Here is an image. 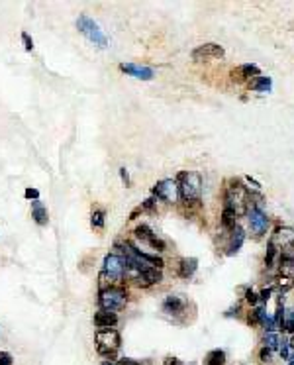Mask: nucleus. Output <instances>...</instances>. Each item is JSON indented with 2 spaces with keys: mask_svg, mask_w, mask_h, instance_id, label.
<instances>
[{
  "mask_svg": "<svg viewBox=\"0 0 294 365\" xmlns=\"http://www.w3.org/2000/svg\"><path fill=\"white\" fill-rule=\"evenodd\" d=\"M245 242V230L240 224L236 228H231L228 232V245H226V255H236L241 249V245Z\"/></svg>",
  "mask_w": 294,
  "mask_h": 365,
  "instance_id": "ddd939ff",
  "label": "nucleus"
},
{
  "mask_svg": "<svg viewBox=\"0 0 294 365\" xmlns=\"http://www.w3.org/2000/svg\"><path fill=\"white\" fill-rule=\"evenodd\" d=\"M116 365H142V363L133 361V359H120V361H116Z\"/></svg>",
  "mask_w": 294,
  "mask_h": 365,
  "instance_id": "4c0bfd02",
  "label": "nucleus"
},
{
  "mask_svg": "<svg viewBox=\"0 0 294 365\" xmlns=\"http://www.w3.org/2000/svg\"><path fill=\"white\" fill-rule=\"evenodd\" d=\"M0 365H12V355L8 352H0Z\"/></svg>",
  "mask_w": 294,
  "mask_h": 365,
  "instance_id": "473e14b6",
  "label": "nucleus"
},
{
  "mask_svg": "<svg viewBox=\"0 0 294 365\" xmlns=\"http://www.w3.org/2000/svg\"><path fill=\"white\" fill-rule=\"evenodd\" d=\"M151 195L157 200H163L167 204H174L179 200V188H177V181L174 179H163L157 181L151 188Z\"/></svg>",
  "mask_w": 294,
  "mask_h": 365,
  "instance_id": "0eeeda50",
  "label": "nucleus"
},
{
  "mask_svg": "<svg viewBox=\"0 0 294 365\" xmlns=\"http://www.w3.org/2000/svg\"><path fill=\"white\" fill-rule=\"evenodd\" d=\"M290 365H294V361H292V363H290Z\"/></svg>",
  "mask_w": 294,
  "mask_h": 365,
  "instance_id": "79ce46f5",
  "label": "nucleus"
},
{
  "mask_svg": "<svg viewBox=\"0 0 294 365\" xmlns=\"http://www.w3.org/2000/svg\"><path fill=\"white\" fill-rule=\"evenodd\" d=\"M22 42H24V47H26V51H32L33 49V42L32 37H30V33H22Z\"/></svg>",
  "mask_w": 294,
  "mask_h": 365,
  "instance_id": "2f4dec72",
  "label": "nucleus"
},
{
  "mask_svg": "<svg viewBox=\"0 0 294 365\" xmlns=\"http://www.w3.org/2000/svg\"><path fill=\"white\" fill-rule=\"evenodd\" d=\"M120 71L126 73V75H130V77L142 79V81H151L153 75H155V71H153L151 67L135 65V63H122Z\"/></svg>",
  "mask_w": 294,
  "mask_h": 365,
  "instance_id": "4468645a",
  "label": "nucleus"
},
{
  "mask_svg": "<svg viewBox=\"0 0 294 365\" xmlns=\"http://www.w3.org/2000/svg\"><path fill=\"white\" fill-rule=\"evenodd\" d=\"M118 324V314L116 312H110V310H98L94 314V326L98 330H108V328H114Z\"/></svg>",
  "mask_w": 294,
  "mask_h": 365,
  "instance_id": "2eb2a0df",
  "label": "nucleus"
},
{
  "mask_svg": "<svg viewBox=\"0 0 294 365\" xmlns=\"http://www.w3.org/2000/svg\"><path fill=\"white\" fill-rule=\"evenodd\" d=\"M261 75V69L255 65V63H243V65L236 67L233 71H231V77L236 79V81H247V79H255Z\"/></svg>",
  "mask_w": 294,
  "mask_h": 365,
  "instance_id": "dca6fc26",
  "label": "nucleus"
},
{
  "mask_svg": "<svg viewBox=\"0 0 294 365\" xmlns=\"http://www.w3.org/2000/svg\"><path fill=\"white\" fill-rule=\"evenodd\" d=\"M133 234H135L138 240H142V242H145L147 245H151L153 249H157V252H165V249H167V243L153 232L147 224H140V226L133 230Z\"/></svg>",
  "mask_w": 294,
  "mask_h": 365,
  "instance_id": "6e6552de",
  "label": "nucleus"
},
{
  "mask_svg": "<svg viewBox=\"0 0 294 365\" xmlns=\"http://www.w3.org/2000/svg\"><path fill=\"white\" fill-rule=\"evenodd\" d=\"M120 177H122V181H124V185H126V187H130V175H128L126 167H122L120 169Z\"/></svg>",
  "mask_w": 294,
  "mask_h": 365,
  "instance_id": "72a5a7b5",
  "label": "nucleus"
},
{
  "mask_svg": "<svg viewBox=\"0 0 294 365\" xmlns=\"http://www.w3.org/2000/svg\"><path fill=\"white\" fill-rule=\"evenodd\" d=\"M104 218H106V212L102 208H94L92 210V216H90V224L94 230H102L104 228Z\"/></svg>",
  "mask_w": 294,
  "mask_h": 365,
  "instance_id": "b1692460",
  "label": "nucleus"
},
{
  "mask_svg": "<svg viewBox=\"0 0 294 365\" xmlns=\"http://www.w3.org/2000/svg\"><path fill=\"white\" fill-rule=\"evenodd\" d=\"M198 269V259L196 257H183L179 261V277L183 279H190Z\"/></svg>",
  "mask_w": 294,
  "mask_h": 365,
  "instance_id": "f3484780",
  "label": "nucleus"
},
{
  "mask_svg": "<svg viewBox=\"0 0 294 365\" xmlns=\"http://www.w3.org/2000/svg\"><path fill=\"white\" fill-rule=\"evenodd\" d=\"M76 28H79V32L83 33L85 37H87L88 42H92L94 45L98 47H108V37L104 35V32L100 30V26H98L92 18H88V16H79V20H76Z\"/></svg>",
  "mask_w": 294,
  "mask_h": 365,
  "instance_id": "423d86ee",
  "label": "nucleus"
},
{
  "mask_svg": "<svg viewBox=\"0 0 294 365\" xmlns=\"http://www.w3.org/2000/svg\"><path fill=\"white\" fill-rule=\"evenodd\" d=\"M37 197H40V193H37L35 188H28V190H26V199H33V200H37Z\"/></svg>",
  "mask_w": 294,
  "mask_h": 365,
  "instance_id": "f704fd0d",
  "label": "nucleus"
},
{
  "mask_svg": "<svg viewBox=\"0 0 294 365\" xmlns=\"http://www.w3.org/2000/svg\"><path fill=\"white\" fill-rule=\"evenodd\" d=\"M272 291H275V289H272V287H267V289H263L261 293H259V302H263V304H265V302H269V300H271V295H272Z\"/></svg>",
  "mask_w": 294,
  "mask_h": 365,
  "instance_id": "c85d7f7f",
  "label": "nucleus"
},
{
  "mask_svg": "<svg viewBox=\"0 0 294 365\" xmlns=\"http://www.w3.org/2000/svg\"><path fill=\"white\" fill-rule=\"evenodd\" d=\"M292 287H294L292 277H286V275L279 277V281H277V289H279V293H281V295H286V293H288Z\"/></svg>",
  "mask_w": 294,
  "mask_h": 365,
  "instance_id": "a878e982",
  "label": "nucleus"
},
{
  "mask_svg": "<svg viewBox=\"0 0 294 365\" xmlns=\"http://www.w3.org/2000/svg\"><path fill=\"white\" fill-rule=\"evenodd\" d=\"M271 355H272V350H269V348H261L259 359H261L263 363H271Z\"/></svg>",
  "mask_w": 294,
  "mask_h": 365,
  "instance_id": "c756f323",
  "label": "nucleus"
},
{
  "mask_svg": "<svg viewBox=\"0 0 294 365\" xmlns=\"http://www.w3.org/2000/svg\"><path fill=\"white\" fill-rule=\"evenodd\" d=\"M98 304L102 310H110V312H116V310L124 309L128 304V291L120 285H112V287L100 291V297H98Z\"/></svg>",
  "mask_w": 294,
  "mask_h": 365,
  "instance_id": "20e7f679",
  "label": "nucleus"
},
{
  "mask_svg": "<svg viewBox=\"0 0 294 365\" xmlns=\"http://www.w3.org/2000/svg\"><path fill=\"white\" fill-rule=\"evenodd\" d=\"M277 255H279V249H277V245L269 240V242H267V254H265V267H267V269H272V267H275Z\"/></svg>",
  "mask_w": 294,
  "mask_h": 365,
  "instance_id": "4be33fe9",
  "label": "nucleus"
},
{
  "mask_svg": "<svg viewBox=\"0 0 294 365\" xmlns=\"http://www.w3.org/2000/svg\"><path fill=\"white\" fill-rule=\"evenodd\" d=\"M204 365H226V352L224 350H212L208 352Z\"/></svg>",
  "mask_w": 294,
  "mask_h": 365,
  "instance_id": "412c9836",
  "label": "nucleus"
},
{
  "mask_svg": "<svg viewBox=\"0 0 294 365\" xmlns=\"http://www.w3.org/2000/svg\"><path fill=\"white\" fill-rule=\"evenodd\" d=\"M188 306V302L186 299H183L181 295H169L167 299L163 300V304H161V309H163L165 314H169V316H179V314H183Z\"/></svg>",
  "mask_w": 294,
  "mask_h": 365,
  "instance_id": "f8f14e48",
  "label": "nucleus"
},
{
  "mask_svg": "<svg viewBox=\"0 0 294 365\" xmlns=\"http://www.w3.org/2000/svg\"><path fill=\"white\" fill-rule=\"evenodd\" d=\"M292 273H294V257H292Z\"/></svg>",
  "mask_w": 294,
  "mask_h": 365,
  "instance_id": "a19ab883",
  "label": "nucleus"
},
{
  "mask_svg": "<svg viewBox=\"0 0 294 365\" xmlns=\"http://www.w3.org/2000/svg\"><path fill=\"white\" fill-rule=\"evenodd\" d=\"M245 183H247V185H253V188H255V190H259V188H261V183H257V181H255L253 177H245Z\"/></svg>",
  "mask_w": 294,
  "mask_h": 365,
  "instance_id": "e433bc0d",
  "label": "nucleus"
},
{
  "mask_svg": "<svg viewBox=\"0 0 294 365\" xmlns=\"http://www.w3.org/2000/svg\"><path fill=\"white\" fill-rule=\"evenodd\" d=\"M245 214H247V222H249V228H251V232L255 234V238H261V236H265L267 230H269V224H271V220H269L267 212L261 208V202H255V199H253V193H251V199H249V204H247V210H245Z\"/></svg>",
  "mask_w": 294,
  "mask_h": 365,
  "instance_id": "7ed1b4c3",
  "label": "nucleus"
},
{
  "mask_svg": "<svg viewBox=\"0 0 294 365\" xmlns=\"http://www.w3.org/2000/svg\"><path fill=\"white\" fill-rule=\"evenodd\" d=\"M240 224V214L233 210H229V208H224L222 212V218H220V226H222V230H226L229 232L231 228H236Z\"/></svg>",
  "mask_w": 294,
  "mask_h": 365,
  "instance_id": "6ab92c4d",
  "label": "nucleus"
},
{
  "mask_svg": "<svg viewBox=\"0 0 294 365\" xmlns=\"http://www.w3.org/2000/svg\"><path fill=\"white\" fill-rule=\"evenodd\" d=\"M226 55V51H224V47L218 44H204V45H198L194 51H192V61L196 63H200V61H204V59H222V57Z\"/></svg>",
  "mask_w": 294,
  "mask_h": 365,
  "instance_id": "1a4fd4ad",
  "label": "nucleus"
},
{
  "mask_svg": "<svg viewBox=\"0 0 294 365\" xmlns=\"http://www.w3.org/2000/svg\"><path fill=\"white\" fill-rule=\"evenodd\" d=\"M247 322H249L251 326H259V316H257V309L249 310V314H247Z\"/></svg>",
  "mask_w": 294,
  "mask_h": 365,
  "instance_id": "7c9ffc66",
  "label": "nucleus"
},
{
  "mask_svg": "<svg viewBox=\"0 0 294 365\" xmlns=\"http://www.w3.org/2000/svg\"><path fill=\"white\" fill-rule=\"evenodd\" d=\"M163 281V273H161V269H155V267H147V269H143L140 275L135 277V285L142 289H147V287H153V285H159Z\"/></svg>",
  "mask_w": 294,
  "mask_h": 365,
  "instance_id": "9b49d317",
  "label": "nucleus"
},
{
  "mask_svg": "<svg viewBox=\"0 0 294 365\" xmlns=\"http://www.w3.org/2000/svg\"><path fill=\"white\" fill-rule=\"evenodd\" d=\"M290 345L294 348V334H292V338H290Z\"/></svg>",
  "mask_w": 294,
  "mask_h": 365,
  "instance_id": "ea45409f",
  "label": "nucleus"
},
{
  "mask_svg": "<svg viewBox=\"0 0 294 365\" xmlns=\"http://www.w3.org/2000/svg\"><path fill=\"white\" fill-rule=\"evenodd\" d=\"M177 188H179V200L188 206L194 208L200 204L202 199V177L196 171H183L177 177Z\"/></svg>",
  "mask_w": 294,
  "mask_h": 365,
  "instance_id": "f257e3e1",
  "label": "nucleus"
},
{
  "mask_svg": "<svg viewBox=\"0 0 294 365\" xmlns=\"http://www.w3.org/2000/svg\"><path fill=\"white\" fill-rule=\"evenodd\" d=\"M279 354H281V357L283 359H290V343L286 342H281V345H279Z\"/></svg>",
  "mask_w": 294,
  "mask_h": 365,
  "instance_id": "cd10ccee",
  "label": "nucleus"
},
{
  "mask_svg": "<svg viewBox=\"0 0 294 365\" xmlns=\"http://www.w3.org/2000/svg\"><path fill=\"white\" fill-rule=\"evenodd\" d=\"M271 242L277 245V249H290L294 245V228L290 226H279V228H275V232L271 236Z\"/></svg>",
  "mask_w": 294,
  "mask_h": 365,
  "instance_id": "9d476101",
  "label": "nucleus"
},
{
  "mask_svg": "<svg viewBox=\"0 0 294 365\" xmlns=\"http://www.w3.org/2000/svg\"><path fill=\"white\" fill-rule=\"evenodd\" d=\"M94 342H96V352L102 357H114L116 352L120 350L122 338L118 330L108 328V330H98L94 336Z\"/></svg>",
  "mask_w": 294,
  "mask_h": 365,
  "instance_id": "39448f33",
  "label": "nucleus"
},
{
  "mask_svg": "<svg viewBox=\"0 0 294 365\" xmlns=\"http://www.w3.org/2000/svg\"><path fill=\"white\" fill-rule=\"evenodd\" d=\"M32 218L35 220V224L40 226H45L49 222V216H47V208L42 200H33L32 202Z\"/></svg>",
  "mask_w": 294,
  "mask_h": 365,
  "instance_id": "a211bd4d",
  "label": "nucleus"
},
{
  "mask_svg": "<svg viewBox=\"0 0 294 365\" xmlns=\"http://www.w3.org/2000/svg\"><path fill=\"white\" fill-rule=\"evenodd\" d=\"M251 199L249 187H245L241 183V179H229L226 183V190H224V208L238 212V214H245L247 204Z\"/></svg>",
  "mask_w": 294,
  "mask_h": 365,
  "instance_id": "f03ea898",
  "label": "nucleus"
},
{
  "mask_svg": "<svg viewBox=\"0 0 294 365\" xmlns=\"http://www.w3.org/2000/svg\"><path fill=\"white\" fill-rule=\"evenodd\" d=\"M245 302L251 304V306H257V302H259V295L251 287H245Z\"/></svg>",
  "mask_w": 294,
  "mask_h": 365,
  "instance_id": "bb28decb",
  "label": "nucleus"
},
{
  "mask_svg": "<svg viewBox=\"0 0 294 365\" xmlns=\"http://www.w3.org/2000/svg\"><path fill=\"white\" fill-rule=\"evenodd\" d=\"M102 365H116V363H114V361H104Z\"/></svg>",
  "mask_w": 294,
  "mask_h": 365,
  "instance_id": "58836bf2",
  "label": "nucleus"
},
{
  "mask_svg": "<svg viewBox=\"0 0 294 365\" xmlns=\"http://www.w3.org/2000/svg\"><path fill=\"white\" fill-rule=\"evenodd\" d=\"M281 328H283L284 332L294 334V309L284 310V316H283V322H281Z\"/></svg>",
  "mask_w": 294,
  "mask_h": 365,
  "instance_id": "393cba45",
  "label": "nucleus"
},
{
  "mask_svg": "<svg viewBox=\"0 0 294 365\" xmlns=\"http://www.w3.org/2000/svg\"><path fill=\"white\" fill-rule=\"evenodd\" d=\"M163 365H183V361L177 357H167V359H163Z\"/></svg>",
  "mask_w": 294,
  "mask_h": 365,
  "instance_id": "c9c22d12",
  "label": "nucleus"
},
{
  "mask_svg": "<svg viewBox=\"0 0 294 365\" xmlns=\"http://www.w3.org/2000/svg\"><path fill=\"white\" fill-rule=\"evenodd\" d=\"M281 345V336L277 332H267L263 338V348H269V350H279Z\"/></svg>",
  "mask_w": 294,
  "mask_h": 365,
  "instance_id": "5701e85b",
  "label": "nucleus"
},
{
  "mask_svg": "<svg viewBox=\"0 0 294 365\" xmlns=\"http://www.w3.org/2000/svg\"><path fill=\"white\" fill-rule=\"evenodd\" d=\"M249 90H253V92H271L272 90V79L265 77V75L255 77L249 83Z\"/></svg>",
  "mask_w": 294,
  "mask_h": 365,
  "instance_id": "aec40b11",
  "label": "nucleus"
}]
</instances>
